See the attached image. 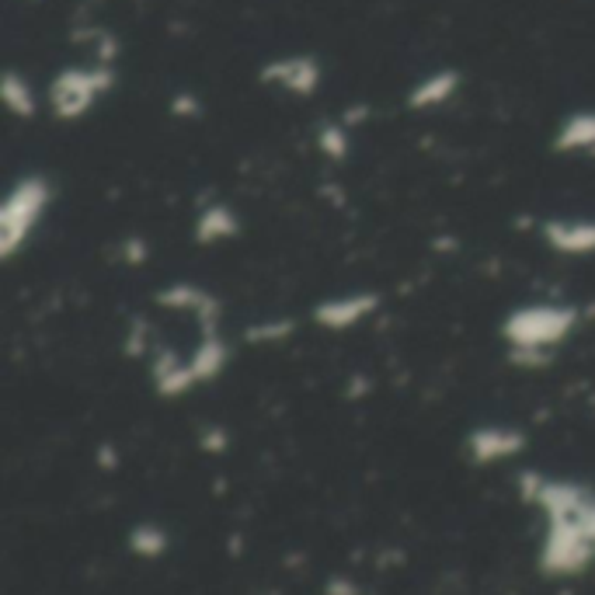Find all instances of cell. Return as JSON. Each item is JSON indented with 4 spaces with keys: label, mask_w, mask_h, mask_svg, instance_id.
Masks as SVG:
<instances>
[{
    "label": "cell",
    "mask_w": 595,
    "mask_h": 595,
    "mask_svg": "<svg viewBox=\"0 0 595 595\" xmlns=\"http://www.w3.org/2000/svg\"><path fill=\"white\" fill-rule=\"evenodd\" d=\"M519 494L543 512L540 571L546 578H575L595 564V491L578 481L519 473Z\"/></svg>",
    "instance_id": "obj_1"
},
{
    "label": "cell",
    "mask_w": 595,
    "mask_h": 595,
    "mask_svg": "<svg viewBox=\"0 0 595 595\" xmlns=\"http://www.w3.org/2000/svg\"><path fill=\"white\" fill-rule=\"evenodd\" d=\"M321 150H324L327 157L342 160V157L352 150V133H348L345 126H338V123H327V126L321 129Z\"/></svg>",
    "instance_id": "obj_15"
},
{
    "label": "cell",
    "mask_w": 595,
    "mask_h": 595,
    "mask_svg": "<svg viewBox=\"0 0 595 595\" xmlns=\"http://www.w3.org/2000/svg\"><path fill=\"white\" fill-rule=\"evenodd\" d=\"M237 233H241V217H237V212L227 202H209V206L199 209L192 237L202 248L227 244V241H233Z\"/></svg>",
    "instance_id": "obj_12"
},
{
    "label": "cell",
    "mask_w": 595,
    "mask_h": 595,
    "mask_svg": "<svg viewBox=\"0 0 595 595\" xmlns=\"http://www.w3.org/2000/svg\"><path fill=\"white\" fill-rule=\"evenodd\" d=\"M258 77L261 84H269L282 94H293V98H311L324 81V70H321V60L311 53H285L261 66Z\"/></svg>",
    "instance_id": "obj_5"
},
{
    "label": "cell",
    "mask_w": 595,
    "mask_h": 595,
    "mask_svg": "<svg viewBox=\"0 0 595 595\" xmlns=\"http://www.w3.org/2000/svg\"><path fill=\"white\" fill-rule=\"evenodd\" d=\"M168 546H171V536L168 530H160L157 522H139V526L129 533V551L136 557H160V554H168Z\"/></svg>",
    "instance_id": "obj_14"
},
{
    "label": "cell",
    "mask_w": 595,
    "mask_h": 595,
    "mask_svg": "<svg viewBox=\"0 0 595 595\" xmlns=\"http://www.w3.org/2000/svg\"><path fill=\"white\" fill-rule=\"evenodd\" d=\"M526 432L515 425H481L467 436V457L478 467H491L519 457L526 449Z\"/></svg>",
    "instance_id": "obj_6"
},
{
    "label": "cell",
    "mask_w": 595,
    "mask_h": 595,
    "mask_svg": "<svg viewBox=\"0 0 595 595\" xmlns=\"http://www.w3.org/2000/svg\"><path fill=\"white\" fill-rule=\"evenodd\" d=\"M171 112H175V115H196V112H199V102L188 98V94H181V98L171 105Z\"/></svg>",
    "instance_id": "obj_17"
},
{
    "label": "cell",
    "mask_w": 595,
    "mask_h": 595,
    "mask_svg": "<svg viewBox=\"0 0 595 595\" xmlns=\"http://www.w3.org/2000/svg\"><path fill=\"white\" fill-rule=\"evenodd\" d=\"M290 321H265V324H254L251 331H248V338L251 342H279V338H285L290 335Z\"/></svg>",
    "instance_id": "obj_16"
},
{
    "label": "cell",
    "mask_w": 595,
    "mask_h": 595,
    "mask_svg": "<svg viewBox=\"0 0 595 595\" xmlns=\"http://www.w3.org/2000/svg\"><path fill=\"white\" fill-rule=\"evenodd\" d=\"M379 311L376 293H345V296H327L314 306V321L324 331H352L355 324L369 321Z\"/></svg>",
    "instance_id": "obj_8"
},
{
    "label": "cell",
    "mask_w": 595,
    "mask_h": 595,
    "mask_svg": "<svg viewBox=\"0 0 595 595\" xmlns=\"http://www.w3.org/2000/svg\"><path fill=\"white\" fill-rule=\"evenodd\" d=\"M554 150L567 157H595V108H578L561 118L554 133Z\"/></svg>",
    "instance_id": "obj_11"
},
{
    "label": "cell",
    "mask_w": 595,
    "mask_h": 595,
    "mask_svg": "<svg viewBox=\"0 0 595 595\" xmlns=\"http://www.w3.org/2000/svg\"><path fill=\"white\" fill-rule=\"evenodd\" d=\"M540 237L546 248L567 258L595 254V217H551L540 227Z\"/></svg>",
    "instance_id": "obj_7"
},
{
    "label": "cell",
    "mask_w": 595,
    "mask_h": 595,
    "mask_svg": "<svg viewBox=\"0 0 595 595\" xmlns=\"http://www.w3.org/2000/svg\"><path fill=\"white\" fill-rule=\"evenodd\" d=\"M160 303L171 306L178 314H188L196 317L206 331H217V321H220V300L206 293L202 285H192V282H178V285H168V290L160 293Z\"/></svg>",
    "instance_id": "obj_9"
},
{
    "label": "cell",
    "mask_w": 595,
    "mask_h": 595,
    "mask_svg": "<svg viewBox=\"0 0 595 595\" xmlns=\"http://www.w3.org/2000/svg\"><path fill=\"white\" fill-rule=\"evenodd\" d=\"M115 87V66L108 60L63 66L50 84V108L60 123H77Z\"/></svg>",
    "instance_id": "obj_4"
},
{
    "label": "cell",
    "mask_w": 595,
    "mask_h": 595,
    "mask_svg": "<svg viewBox=\"0 0 595 595\" xmlns=\"http://www.w3.org/2000/svg\"><path fill=\"white\" fill-rule=\"evenodd\" d=\"M463 87V77L460 70L446 66V70H432V74H425L411 91H408V108L415 112H432V108H442L449 105L460 94Z\"/></svg>",
    "instance_id": "obj_10"
},
{
    "label": "cell",
    "mask_w": 595,
    "mask_h": 595,
    "mask_svg": "<svg viewBox=\"0 0 595 595\" xmlns=\"http://www.w3.org/2000/svg\"><path fill=\"white\" fill-rule=\"evenodd\" d=\"M53 199V185L42 175H25L8 188L4 206H0V254L8 261L35 237Z\"/></svg>",
    "instance_id": "obj_3"
},
{
    "label": "cell",
    "mask_w": 595,
    "mask_h": 595,
    "mask_svg": "<svg viewBox=\"0 0 595 595\" xmlns=\"http://www.w3.org/2000/svg\"><path fill=\"white\" fill-rule=\"evenodd\" d=\"M0 98H4L8 112L18 118H32L39 112L35 87L29 84V77H21L18 70H8L4 81H0Z\"/></svg>",
    "instance_id": "obj_13"
},
{
    "label": "cell",
    "mask_w": 595,
    "mask_h": 595,
    "mask_svg": "<svg viewBox=\"0 0 595 595\" xmlns=\"http://www.w3.org/2000/svg\"><path fill=\"white\" fill-rule=\"evenodd\" d=\"M582 311L571 303H526L502 321V342L509 345V359L515 366L540 369L554 359L561 348L578 331Z\"/></svg>",
    "instance_id": "obj_2"
}]
</instances>
